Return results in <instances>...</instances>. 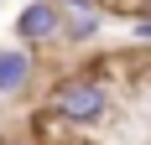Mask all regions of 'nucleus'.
<instances>
[{
  "mask_svg": "<svg viewBox=\"0 0 151 145\" xmlns=\"http://www.w3.org/2000/svg\"><path fill=\"white\" fill-rule=\"evenodd\" d=\"M99 26H104V21H99V11H94V5H63V42H94V36H99Z\"/></svg>",
  "mask_w": 151,
  "mask_h": 145,
  "instance_id": "20e7f679",
  "label": "nucleus"
},
{
  "mask_svg": "<svg viewBox=\"0 0 151 145\" xmlns=\"http://www.w3.org/2000/svg\"><path fill=\"white\" fill-rule=\"evenodd\" d=\"M130 36H136V42H141V47H151V16H141L136 26H130Z\"/></svg>",
  "mask_w": 151,
  "mask_h": 145,
  "instance_id": "39448f33",
  "label": "nucleus"
},
{
  "mask_svg": "<svg viewBox=\"0 0 151 145\" xmlns=\"http://www.w3.org/2000/svg\"><path fill=\"white\" fill-rule=\"evenodd\" d=\"M16 36H21V47H31V52L58 47L63 42V5L58 0H26L21 16H16Z\"/></svg>",
  "mask_w": 151,
  "mask_h": 145,
  "instance_id": "f03ea898",
  "label": "nucleus"
},
{
  "mask_svg": "<svg viewBox=\"0 0 151 145\" xmlns=\"http://www.w3.org/2000/svg\"><path fill=\"white\" fill-rule=\"evenodd\" d=\"M5 145H31V140H5Z\"/></svg>",
  "mask_w": 151,
  "mask_h": 145,
  "instance_id": "0eeeda50",
  "label": "nucleus"
},
{
  "mask_svg": "<svg viewBox=\"0 0 151 145\" xmlns=\"http://www.w3.org/2000/svg\"><path fill=\"white\" fill-rule=\"evenodd\" d=\"M146 16H151V0H146Z\"/></svg>",
  "mask_w": 151,
  "mask_h": 145,
  "instance_id": "6e6552de",
  "label": "nucleus"
},
{
  "mask_svg": "<svg viewBox=\"0 0 151 145\" xmlns=\"http://www.w3.org/2000/svg\"><path fill=\"white\" fill-rule=\"evenodd\" d=\"M37 78V62H31V47H0V104L21 99Z\"/></svg>",
  "mask_w": 151,
  "mask_h": 145,
  "instance_id": "7ed1b4c3",
  "label": "nucleus"
},
{
  "mask_svg": "<svg viewBox=\"0 0 151 145\" xmlns=\"http://www.w3.org/2000/svg\"><path fill=\"white\" fill-rule=\"evenodd\" d=\"M47 109H52V119L68 124V130H89V124H99V119L109 114V88L99 83L94 72H68V78L47 93Z\"/></svg>",
  "mask_w": 151,
  "mask_h": 145,
  "instance_id": "f257e3e1",
  "label": "nucleus"
},
{
  "mask_svg": "<svg viewBox=\"0 0 151 145\" xmlns=\"http://www.w3.org/2000/svg\"><path fill=\"white\" fill-rule=\"evenodd\" d=\"M58 5H89V0H58Z\"/></svg>",
  "mask_w": 151,
  "mask_h": 145,
  "instance_id": "423d86ee",
  "label": "nucleus"
}]
</instances>
